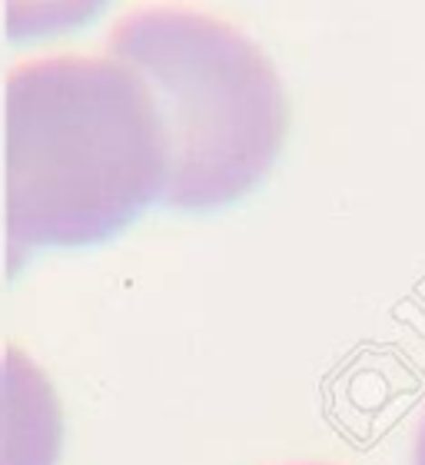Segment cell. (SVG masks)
<instances>
[{
	"instance_id": "277c9868",
	"label": "cell",
	"mask_w": 425,
	"mask_h": 465,
	"mask_svg": "<svg viewBox=\"0 0 425 465\" xmlns=\"http://www.w3.org/2000/svg\"><path fill=\"white\" fill-rule=\"evenodd\" d=\"M412 462L425 465V419H422V429H419V436H416V456H412Z\"/></svg>"
},
{
	"instance_id": "3957f363",
	"label": "cell",
	"mask_w": 425,
	"mask_h": 465,
	"mask_svg": "<svg viewBox=\"0 0 425 465\" xmlns=\"http://www.w3.org/2000/svg\"><path fill=\"white\" fill-rule=\"evenodd\" d=\"M67 416L54 379L27 349L0 352V465H60Z\"/></svg>"
},
{
	"instance_id": "5b68a950",
	"label": "cell",
	"mask_w": 425,
	"mask_h": 465,
	"mask_svg": "<svg viewBox=\"0 0 425 465\" xmlns=\"http://www.w3.org/2000/svg\"><path fill=\"white\" fill-rule=\"evenodd\" d=\"M306 465H319V462H306Z\"/></svg>"
},
{
	"instance_id": "6da1fadb",
	"label": "cell",
	"mask_w": 425,
	"mask_h": 465,
	"mask_svg": "<svg viewBox=\"0 0 425 465\" xmlns=\"http://www.w3.org/2000/svg\"><path fill=\"white\" fill-rule=\"evenodd\" d=\"M4 193L10 280L40 252L104 246L163 203V130L136 70L110 54L10 70Z\"/></svg>"
},
{
	"instance_id": "7a4b0ae2",
	"label": "cell",
	"mask_w": 425,
	"mask_h": 465,
	"mask_svg": "<svg viewBox=\"0 0 425 465\" xmlns=\"http://www.w3.org/2000/svg\"><path fill=\"white\" fill-rule=\"evenodd\" d=\"M110 57L136 70L166 143L173 213L210 216L272 173L290 136V97L266 50L200 10L150 7L110 34Z\"/></svg>"
}]
</instances>
